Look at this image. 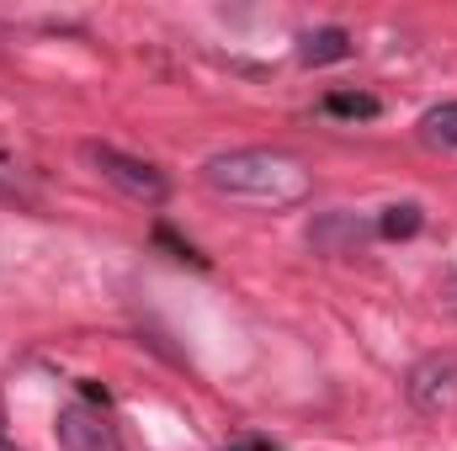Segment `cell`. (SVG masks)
Returning <instances> with one entry per match:
<instances>
[{
    "instance_id": "6da1fadb",
    "label": "cell",
    "mask_w": 457,
    "mask_h": 451,
    "mask_svg": "<svg viewBox=\"0 0 457 451\" xmlns=\"http://www.w3.org/2000/svg\"><path fill=\"white\" fill-rule=\"evenodd\" d=\"M203 181L224 197H245V202H293L309 192V170L287 154L271 149H228L203 165Z\"/></svg>"
},
{
    "instance_id": "7a4b0ae2",
    "label": "cell",
    "mask_w": 457,
    "mask_h": 451,
    "mask_svg": "<svg viewBox=\"0 0 457 451\" xmlns=\"http://www.w3.org/2000/svg\"><path fill=\"white\" fill-rule=\"evenodd\" d=\"M80 154H86V165L107 181V186H117L122 197H133V202H165V176L149 165V160H133V154H122V149H112V144H80Z\"/></svg>"
},
{
    "instance_id": "3957f363",
    "label": "cell",
    "mask_w": 457,
    "mask_h": 451,
    "mask_svg": "<svg viewBox=\"0 0 457 451\" xmlns=\"http://www.w3.org/2000/svg\"><path fill=\"white\" fill-rule=\"evenodd\" d=\"M54 441L59 451H122L117 430L107 425V414L86 409V404H64L54 420Z\"/></svg>"
},
{
    "instance_id": "277c9868",
    "label": "cell",
    "mask_w": 457,
    "mask_h": 451,
    "mask_svg": "<svg viewBox=\"0 0 457 451\" xmlns=\"http://www.w3.org/2000/svg\"><path fill=\"white\" fill-rule=\"evenodd\" d=\"M410 398H415L426 414L447 409L457 398V356H426V361L410 372Z\"/></svg>"
},
{
    "instance_id": "5b68a950",
    "label": "cell",
    "mask_w": 457,
    "mask_h": 451,
    "mask_svg": "<svg viewBox=\"0 0 457 451\" xmlns=\"http://www.w3.org/2000/svg\"><path fill=\"white\" fill-rule=\"evenodd\" d=\"M303 64H330V59H345L351 43H345L341 27H320V32H303Z\"/></svg>"
},
{
    "instance_id": "8992f818",
    "label": "cell",
    "mask_w": 457,
    "mask_h": 451,
    "mask_svg": "<svg viewBox=\"0 0 457 451\" xmlns=\"http://www.w3.org/2000/svg\"><path fill=\"white\" fill-rule=\"evenodd\" d=\"M420 127H426V138H431V144H447V149H457V102L431 107V112L420 117Z\"/></svg>"
},
{
    "instance_id": "52a82bcc",
    "label": "cell",
    "mask_w": 457,
    "mask_h": 451,
    "mask_svg": "<svg viewBox=\"0 0 457 451\" xmlns=\"http://www.w3.org/2000/svg\"><path fill=\"white\" fill-rule=\"evenodd\" d=\"M415 228H420V208H415V202H399V208H388L383 234H394V239H399V234H415Z\"/></svg>"
}]
</instances>
